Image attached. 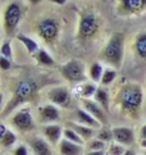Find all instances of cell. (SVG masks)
Listing matches in <instances>:
<instances>
[{
  "mask_svg": "<svg viewBox=\"0 0 146 155\" xmlns=\"http://www.w3.org/2000/svg\"><path fill=\"white\" fill-rule=\"evenodd\" d=\"M117 101L123 113L136 115L144 104V90L137 84H126L117 95Z\"/></svg>",
  "mask_w": 146,
  "mask_h": 155,
  "instance_id": "obj_1",
  "label": "cell"
},
{
  "mask_svg": "<svg viewBox=\"0 0 146 155\" xmlns=\"http://www.w3.org/2000/svg\"><path fill=\"white\" fill-rule=\"evenodd\" d=\"M37 88H38V85L33 78L21 80L18 84L15 85L14 91H13V96L4 109V112H3L4 117L8 114H12L15 109H18L22 105H25L30 99H32L33 95L37 92Z\"/></svg>",
  "mask_w": 146,
  "mask_h": 155,
  "instance_id": "obj_2",
  "label": "cell"
},
{
  "mask_svg": "<svg viewBox=\"0 0 146 155\" xmlns=\"http://www.w3.org/2000/svg\"><path fill=\"white\" fill-rule=\"evenodd\" d=\"M101 57L111 67H121L124 57V35L122 32H115L110 36L103 49Z\"/></svg>",
  "mask_w": 146,
  "mask_h": 155,
  "instance_id": "obj_3",
  "label": "cell"
},
{
  "mask_svg": "<svg viewBox=\"0 0 146 155\" xmlns=\"http://www.w3.org/2000/svg\"><path fill=\"white\" fill-rule=\"evenodd\" d=\"M9 123L12 128L19 134H31L36 128V122L30 105H22L10 114Z\"/></svg>",
  "mask_w": 146,
  "mask_h": 155,
  "instance_id": "obj_4",
  "label": "cell"
},
{
  "mask_svg": "<svg viewBox=\"0 0 146 155\" xmlns=\"http://www.w3.org/2000/svg\"><path fill=\"white\" fill-rule=\"evenodd\" d=\"M23 17V5L19 2H10L3 12V28L7 36H13Z\"/></svg>",
  "mask_w": 146,
  "mask_h": 155,
  "instance_id": "obj_5",
  "label": "cell"
},
{
  "mask_svg": "<svg viewBox=\"0 0 146 155\" xmlns=\"http://www.w3.org/2000/svg\"><path fill=\"white\" fill-rule=\"evenodd\" d=\"M60 73L63 78L72 82V84H81L87 78V72L83 62L78 59H71L60 67Z\"/></svg>",
  "mask_w": 146,
  "mask_h": 155,
  "instance_id": "obj_6",
  "label": "cell"
},
{
  "mask_svg": "<svg viewBox=\"0 0 146 155\" xmlns=\"http://www.w3.org/2000/svg\"><path fill=\"white\" fill-rule=\"evenodd\" d=\"M36 34L46 44H54L60 35V23L53 17L42 18L36 25Z\"/></svg>",
  "mask_w": 146,
  "mask_h": 155,
  "instance_id": "obj_7",
  "label": "cell"
},
{
  "mask_svg": "<svg viewBox=\"0 0 146 155\" xmlns=\"http://www.w3.org/2000/svg\"><path fill=\"white\" fill-rule=\"evenodd\" d=\"M100 28L99 17L94 12H87L81 15L80 23H78V37L82 40H90L96 36Z\"/></svg>",
  "mask_w": 146,
  "mask_h": 155,
  "instance_id": "obj_8",
  "label": "cell"
},
{
  "mask_svg": "<svg viewBox=\"0 0 146 155\" xmlns=\"http://www.w3.org/2000/svg\"><path fill=\"white\" fill-rule=\"evenodd\" d=\"M60 108L51 103L44 104L37 109V122L41 126L50 124V123H58L60 120Z\"/></svg>",
  "mask_w": 146,
  "mask_h": 155,
  "instance_id": "obj_9",
  "label": "cell"
},
{
  "mask_svg": "<svg viewBox=\"0 0 146 155\" xmlns=\"http://www.w3.org/2000/svg\"><path fill=\"white\" fill-rule=\"evenodd\" d=\"M27 146L32 155H54L53 145L41 135H30L27 137Z\"/></svg>",
  "mask_w": 146,
  "mask_h": 155,
  "instance_id": "obj_10",
  "label": "cell"
},
{
  "mask_svg": "<svg viewBox=\"0 0 146 155\" xmlns=\"http://www.w3.org/2000/svg\"><path fill=\"white\" fill-rule=\"evenodd\" d=\"M48 99L51 104L57 105L59 108H67L71 104L72 95L67 86H55L49 88Z\"/></svg>",
  "mask_w": 146,
  "mask_h": 155,
  "instance_id": "obj_11",
  "label": "cell"
},
{
  "mask_svg": "<svg viewBox=\"0 0 146 155\" xmlns=\"http://www.w3.org/2000/svg\"><path fill=\"white\" fill-rule=\"evenodd\" d=\"M146 9V0H118L117 13L119 15H136Z\"/></svg>",
  "mask_w": 146,
  "mask_h": 155,
  "instance_id": "obj_12",
  "label": "cell"
},
{
  "mask_svg": "<svg viewBox=\"0 0 146 155\" xmlns=\"http://www.w3.org/2000/svg\"><path fill=\"white\" fill-rule=\"evenodd\" d=\"M81 107L91 114L96 120H99L101 126H106V123H108V112L98 101H95L94 99H81Z\"/></svg>",
  "mask_w": 146,
  "mask_h": 155,
  "instance_id": "obj_13",
  "label": "cell"
},
{
  "mask_svg": "<svg viewBox=\"0 0 146 155\" xmlns=\"http://www.w3.org/2000/svg\"><path fill=\"white\" fill-rule=\"evenodd\" d=\"M64 127L59 123H50L41 126V136L48 140L53 146H58V143L63 140Z\"/></svg>",
  "mask_w": 146,
  "mask_h": 155,
  "instance_id": "obj_14",
  "label": "cell"
},
{
  "mask_svg": "<svg viewBox=\"0 0 146 155\" xmlns=\"http://www.w3.org/2000/svg\"><path fill=\"white\" fill-rule=\"evenodd\" d=\"M113 130V141L121 143V145L130 147L132 146L134 141H136V136H134V131L131 127H126V126H118L114 127Z\"/></svg>",
  "mask_w": 146,
  "mask_h": 155,
  "instance_id": "obj_15",
  "label": "cell"
},
{
  "mask_svg": "<svg viewBox=\"0 0 146 155\" xmlns=\"http://www.w3.org/2000/svg\"><path fill=\"white\" fill-rule=\"evenodd\" d=\"M98 85L96 82L94 81H85V82H81V84H76L75 86V92L76 97H80V99H94L95 94L98 91Z\"/></svg>",
  "mask_w": 146,
  "mask_h": 155,
  "instance_id": "obj_16",
  "label": "cell"
},
{
  "mask_svg": "<svg viewBox=\"0 0 146 155\" xmlns=\"http://www.w3.org/2000/svg\"><path fill=\"white\" fill-rule=\"evenodd\" d=\"M58 151L60 155H83L85 154V146L83 145H78V143L71 142L68 140L63 138L59 143H58Z\"/></svg>",
  "mask_w": 146,
  "mask_h": 155,
  "instance_id": "obj_17",
  "label": "cell"
},
{
  "mask_svg": "<svg viewBox=\"0 0 146 155\" xmlns=\"http://www.w3.org/2000/svg\"><path fill=\"white\" fill-rule=\"evenodd\" d=\"M75 122H78V123L88 126V127H92V128H95V130H99L100 127H103L99 120L95 119L92 115L90 114L88 112H86L82 107L77 108L75 110Z\"/></svg>",
  "mask_w": 146,
  "mask_h": 155,
  "instance_id": "obj_18",
  "label": "cell"
},
{
  "mask_svg": "<svg viewBox=\"0 0 146 155\" xmlns=\"http://www.w3.org/2000/svg\"><path fill=\"white\" fill-rule=\"evenodd\" d=\"M68 126L71 127V128L75 130L77 134L82 137V140L85 141V143L88 140H91V138H94L95 136H96V132H98V130L92 128V127L85 126V124H81V123H78V122H69Z\"/></svg>",
  "mask_w": 146,
  "mask_h": 155,
  "instance_id": "obj_19",
  "label": "cell"
},
{
  "mask_svg": "<svg viewBox=\"0 0 146 155\" xmlns=\"http://www.w3.org/2000/svg\"><path fill=\"white\" fill-rule=\"evenodd\" d=\"M133 50L140 59L146 62V32H141L136 36L133 44Z\"/></svg>",
  "mask_w": 146,
  "mask_h": 155,
  "instance_id": "obj_20",
  "label": "cell"
},
{
  "mask_svg": "<svg viewBox=\"0 0 146 155\" xmlns=\"http://www.w3.org/2000/svg\"><path fill=\"white\" fill-rule=\"evenodd\" d=\"M94 100L98 101L106 110V112H109V108H110V95H109L108 90H106L104 86H99L98 87V91H96V94H95V96H94Z\"/></svg>",
  "mask_w": 146,
  "mask_h": 155,
  "instance_id": "obj_21",
  "label": "cell"
},
{
  "mask_svg": "<svg viewBox=\"0 0 146 155\" xmlns=\"http://www.w3.org/2000/svg\"><path fill=\"white\" fill-rule=\"evenodd\" d=\"M17 38L22 42V45L26 48V50L28 51V54H31V55H35L38 51V49H40L37 41H35L33 38H31L30 36H27L25 34H18L17 35Z\"/></svg>",
  "mask_w": 146,
  "mask_h": 155,
  "instance_id": "obj_22",
  "label": "cell"
},
{
  "mask_svg": "<svg viewBox=\"0 0 146 155\" xmlns=\"http://www.w3.org/2000/svg\"><path fill=\"white\" fill-rule=\"evenodd\" d=\"M35 59H36V62L38 64L45 65V67H51V65H54V63H55L53 55L50 54L48 50H45L44 48L38 49V51L35 54Z\"/></svg>",
  "mask_w": 146,
  "mask_h": 155,
  "instance_id": "obj_23",
  "label": "cell"
},
{
  "mask_svg": "<svg viewBox=\"0 0 146 155\" xmlns=\"http://www.w3.org/2000/svg\"><path fill=\"white\" fill-rule=\"evenodd\" d=\"M17 141H18V137L13 128H8L7 134L4 135L3 140L0 141V147L3 149H13L17 145Z\"/></svg>",
  "mask_w": 146,
  "mask_h": 155,
  "instance_id": "obj_24",
  "label": "cell"
},
{
  "mask_svg": "<svg viewBox=\"0 0 146 155\" xmlns=\"http://www.w3.org/2000/svg\"><path fill=\"white\" fill-rule=\"evenodd\" d=\"M103 73H104V67H103V64L99 63V62L92 63L91 65H90L88 71H87L88 78L91 80V81H94V82H96V84L101 81Z\"/></svg>",
  "mask_w": 146,
  "mask_h": 155,
  "instance_id": "obj_25",
  "label": "cell"
},
{
  "mask_svg": "<svg viewBox=\"0 0 146 155\" xmlns=\"http://www.w3.org/2000/svg\"><path fill=\"white\" fill-rule=\"evenodd\" d=\"M106 147H108V143L99 140L98 137H94L85 143L86 151H106Z\"/></svg>",
  "mask_w": 146,
  "mask_h": 155,
  "instance_id": "obj_26",
  "label": "cell"
},
{
  "mask_svg": "<svg viewBox=\"0 0 146 155\" xmlns=\"http://www.w3.org/2000/svg\"><path fill=\"white\" fill-rule=\"evenodd\" d=\"M117 78V71L114 67H106L104 68V73L101 76V81H100V84H101V86H109L111 85L113 82L115 81Z\"/></svg>",
  "mask_w": 146,
  "mask_h": 155,
  "instance_id": "obj_27",
  "label": "cell"
},
{
  "mask_svg": "<svg viewBox=\"0 0 146 155\" xmlns=\"http://www.w3.org/2000/svg\"><path fill=\"white\" fill-rule=\"evenodd\" d=\"M63 138L68 140L71 142H75V143H78V145H83L85 146V141L82 140V137L77 134V132L71 128V127H64V131H63Z\"/></svg>",
  "mask_w": 146,
  "mask_h": 155,
  "instance_id": "obj_28",
  "label": "cell"
},
{
  "mask_svg": "<svg viewBox=\"0 0 146 155\" xmlns=\"http://www.w3.org/2000/svg\"><path fill=\"white\" fill-rule=\"evenodd\" d=\"M95 137H98L99 140L104 141L105 143H110V142H113V130L108 128L106 126H103L98 130Z\"/></svg>",
  "mask_w": 146,
  "mask_h": 155,
  "instance_id": "obj_29",
  "label": "cell"
},
{
  "mask_svg": "<svg viewBox=\"0 0 146 155\" xmlns=\"http://www.w3.org/2000/svg\"><path fill=\"white\" fill-rule=\"evenodd\" d=\"M126 150H127L126 146H123L115 141L108 143V147H106V153L109 155H123Z\"/></svg>",
  "mask_w": 146,
  "mask_h": 155,
  "instance_id": "obj_30",
  "label": "cell"
},
{
  "mask_svg": "<svg viewBox=\"0 0 146 155\" xmlns=\"http://www.w3.org/2000/svg\"><path fill=\"white\" fill-rule=\"evenodd\" d=\"M0 55H3V57L8 58L12 60L13 59V49H12V42L10 40H5L2 46H0Z\"/></svg>",
  "mask_w": 146,
  "mask_h": 155,
  "instance_id": "obj_31",
  "label": "cell"
},
{
  "mask_svg": "<svg viewBox=\"0 0 146 155\" xmlns=\"http://www.w3.org/2000/svg\"><path fill=\"white\" fill-rule=\"evenodd\" d=\"M30 147L26 143H17L12 149V155H30Z\"/></svg>",
  "mask_w": 146,
  "mask_h": 155,
  "instance_id": "obj_32",
  "label": "cell"
},
{
  "mask_svg": "<svg viewBox=\"0 0 146 155\" xmlns=\"http://www.w3.org/2000/svg\"><path fill=\"white\" fill-rule=\"evenodd\" d=\"M10 68H12V60L3 57V55H0V69L9 71Z\"/></svg>",
  "mask_w": 146,
  "mask_h": 155,
  "instance_id": "obj_33",
  "label": "cell"
},
{
  "mask_svg": "<svg viewBox=\"0 0 146 155\" xmlns=\"http://www.w3.org/2000/svg\"><path fill=\"white\" fill-rule=\"evenodd\" d=\"M7 131H8V127L5 126L3 122H0V141L3 140V137L5 134H7Z\"/></svg>",
  "mask_w": 146,
  "mask_h": 155,
  "instance_id": "obj_34",
  "label": "cell"
},
{
  "mask_svg": "<svg viewBox=\"0 0 146 155\" xmlns=\"http://www.w3.org/2000/svg\"><path fill=\"white\" fill-rule=\"evenodd\" d=\"M138 137L140 138H146V123L140 128V132H138Z\"/></svg>",
  "mask_w": 146,
  "mask_h": 155,
  "instance_id": "obj_35",
  "label": "cell"
},
{
  "mask_svg": "<svg viewBox=\"0 0 146 155\" xmlns=\"http://www.w3.org/2000/svg\"><path fill=\"white\" fill-rule=\"evenodd\" d=\"M106 151H85L83 155H105Z\"/></svg>",
  "mask_w": 146,
  "mask_h": 155,
  "instance_id": "obj_36",
  "label": "cell"
},
{
  "mask_svg": "<svg viewBox=\"0 0 146 155\" xmlns=\"http://www.w3.org/2000/svg\"><path fill=\"white\" fill-rule=\"evenodd\" d=\"M50 3H53V4H57V5H64L68 0H49Z\"/></svg>",
  "mask_w": 146,
  "mask_h": 155,
  "instance_id": "obj_37",
  "label": "cell"
},
{
  "mask_svg": "<svg viewBox=\"0 0 146 155\" xmlns=\"http://www.w3.org/2000/svg\"><path fill=\"white\" fill-rule=\"evenodd\" d=\"M138 143H140V147H141L142 150H146V138H140Z\"/></svg>",
  "mask_w": 146,
  "mask_h": 155,
  "instance_id": "obj_38",
  "label": "cell"
},
{
  "mask_svg": "<svg viewBox=\"0 0 146 155\" xmlns=\"http://www.w3.org/2000/svg\"><path fill=\"white\" fill-rule=\"evenodd\" d=\"M123 155H137V153L133 150V149H131V147H127V150L124 151V154Z\"/></svg>",
  "mask_w": 146,
  "mask_h": 155,
  "instance_id": "obj_39",
  "label": "cell"
},
{
  "mask_svg": "<svg viewBox=\"0 0 146 155\" xmlns=\"http://www.w3.org/2000/svg\"><path fill=\"white\" fill-rule=\"evenodd\" d=\"M30 4H32V5H37V4H41L44 0H27Z\"/></svg>",
  "mask_w": 146,
  "mask_h": 155,
  "instance_id": "obj_40",
  "label": "cell"
},
{
  "mask_svg": "<svg viewBox=\"0 0 146 155\" xmlns=\"http://www.w3.org/2000/svg\"><path fill=\"white\" fill-rule=\"evenodd\" d=\"M3 101H4V95L2 92H0V107H2V104H3Z\"/></svg>",
  "mask_w": 146,
  "mask_h": 155,
  "instance_id": "obj_41",
  "label": "cell"
},
{
  "mask_svg": "<svg viewBox=\"0 0 146 155\" xmlns=\"http://www.w3.org/2000/svg\"><path fill=\"white\" fill-rule=\"evenodd\" d=\"M142 154H144V155H146V150H144V151H142Z\"/></svg>",
  "mask_w": 146,
  "mask_h": 155,
  "instance_id": "obj_42",
  "label": "cell"
},
{
  "mask_svg": "<svg viewBox=\"0 0 146 155\" xmlns=\"http://www.w3.org/2000/svg\"><path fill=\"white\" fill-rule=\"evenodd\" d=\"M105 155H109V154H108V153H106V154H105Z\"/></svg>",
  "mask_w": 146,
  "mask_h": 155,
  "instance_id": "obj_43",
  "label": "cell"
},
{
  "mask_svg": "<svg viewBox=\"0 0 146 155\" xmlns=\"http://www.w3.org/2000/svg\"><path fill=\"white\" fill-rule=\"evenodd\" d=\"M141 155H144V154H141Z\"/></svg>",
  "mask_w": 146,
  "mask_h": 155,
  "instance_id": "obj_44",
  "label": "cell"
}]
</instances>
